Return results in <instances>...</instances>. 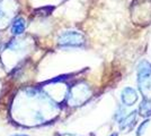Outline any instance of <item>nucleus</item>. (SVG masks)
<instances>
[{
    "mask_svg": "<svg viewBox=\"0 0 151 136\" xmlns=\"http://www.w3.org/2000/svg\"><path fill=\"white\" fill-rule=\"evenodd\" d=\"M86 39L78 31H65L58 38V43L63 48H81L85 45Z\"/></svg>",
    "mask_w": 151,
    "mask_h": 136,
    "instance_id": "nucleus-1",
    "label": "nucleus"
},
{
    "mask_svg": "<svg viewBox=\"0 0 151 136\" xmlns=\"http://www.w3.org/2000/svg\"><path fill=\"white\" fill-rule=\"evenodd\" d=\"M90 97V89L86 84H79L75 86L69 94V102L72 105H78V104L86 102Z\"/></svg>",
    "mask_w": 151,
    "mask_h": 136,
    "instance_id": "nucleus-2",
    "label": "nucleus"
},
{
    "mask_svg": "<svg viewBox=\"0 0 151 136\" xmlns=\"http://www.w3.org/2000/svg\"><path fill=\"white\" fill-rule=\"evenodd\" d=\"M121 100L124 105L126 107H132L133 104H135L139 100L138 92L134 90L133 87H125L123 89L122 93H121Z\"/></svg>",
    "mask_w": 151,
    "mask_h": 136,
    "instance_id": "nucleus-3",
    "label": "nucleus"
},
{
    "mask_svg": "<svg viewBox=\"0 0 151 136\" xmlns=\"http://www.w3.org/2000/svg\"><path fill=\"white\" fill-rule=\"evenodd\" d=\"M137 111H133L130 115L125 116L122 120L120 121V128L122 130H131L132 127L135 125V121H137Z\"/></svg>",
    "mask_w": 151,
    "mask_h": 136,
    "instance_id": "nucleus-4",
    "label": "nucleus"
},
{
    "mask_svg": "<svg viewBox=\"0 0 151 136\" xmlns=\"http://www.w3.org/2000/svg\"><path fill=\"white\" fill-rule=\"evenodd\" d=\"M140 92L143 94L145 99H151V76L138 81Z\"/></svg>",
    "mask_w": 151,
    "mask_h": 136,
    "instance_id": "nucleus-5",
    "label": "nucleus"
},
{
    "mask_svg": "<svg viewBox=\"0 0 151 136\" xmlns=\"http://www.w3.org/2000/svg\"><path fill=\"white\" fill-rule=\"evenodd\" d=\"M151 76V64L147 60H142L138 66V81Z\"/></svg>",
    "mask_w": 151,
    "mask_h": 136,
    "instance_id": "nucleus-6",
    "label": "nucleus"
},
{
    "mask_svg": "<svg viewBox=\"0 0 151 136\" xmlns=\"http://www.w3.org/2000/svg\"><path fill=\"white\" fill-rule=\"evenodd\" d=\"M26 28V20L23 17H18L14 20L12 25V33L14 35H20L23 34Z\"/></svg>",
    "mask_w": 151,
    "mask_h": 136,
    "instance_id": "nucleus-7",
    "label": "nucleus"
},
{
    "mask_svg": "<svg viewBox=\"0 0 151 136\" xmlns=\"http://www.w3.org/2000/svg\"><path fill=\"white\" fill-rule=\"evenodd\" d=\"M138 112L142 117L151 116V99H145L139 105Z\"/></svg>",
    "mask_w": 151,
    "mask_h": 136,
    "instance_id": "nucleus-8",
    "label": "nucleus"
},
{
    "mask_svg": "<svg viewBox=\"0 0 151 136\" xmlns=\"http://www.w3.org/2000/svg\"><path fill=\"white\" fill-rule=\"evenodd\" d=\"M150 123V119H145L142 123L140 124V126L138 127V132H137V136H142V134L145 133V128L148 127V125Z\"/></svg>",
    "mask_w": 151,
    "mask_h": 136,
    "instance_id": "nucleus-9",
    "label": "nucleus"
},
{
    "mask_svg": "<svg viewBox=\"0 0 151 136\" xmlns=\"http://www.w3.org/2000/svg\"><path fill=\"white\" fill-rule=\"evenodd\" d=\"M8 18H9V16L6 15V14H1V15H0V20H1L2 23L5 22V20H8Z\"/></svg>",
    "mask_w": 151,
    "mask_h": 136,
    "instance_id": "nucleus-10",
    "label": "nucleus"
},
{
    "mask_svg": "<svg viewBox=\"0 0 151 136\" xmlns=\"http://www.w3.org/2000/svg\"><path fill=\"white\" fill-rule=\"evenodd\" d=\"M13 136H28V135H26V134H15Z\"/></svg>",
    "mask_w": 151,
    "mask_h": 136,
    "instance_id": "nucleus-11",
    "label": "nucleus"
},
{
    "mask_svg": "<svg viewBox=\"0 0 151 136\" xmlns=\"http://www.w3.org/2000/svg\"><path fill=\"white\" fill-rule=\"evenodd\" d=\"M111 136H117V133H113V134H112Z\"/></svg>",
    "mask_w": 151,
    "mask_h": 136,
    "instance_id": "nucleus-12",
    "label": "nucleus"
}]
</instances>
